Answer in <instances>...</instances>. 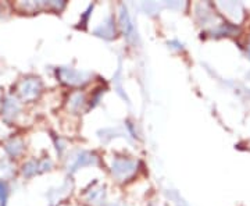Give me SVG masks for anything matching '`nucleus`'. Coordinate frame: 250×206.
<instances>
[{
	"label": "nucleus",
	"mask_w": 250,
	"mask_h": 206,
	"mask_svg": "<svg viewBox=\"0 0 250 206\" xmlns=\"http://www.w3.org/2000/svg\"><path fill=\"white\" fill-rule=\"evenodd\" d=\"M136 170V163L129 159H117L113 164V174L121 181L132 176Z\"/></svg>",
	"instance_id": "f257e3e1"
},
{
	"label": "nucleus",
	"mask_w": 250,
	"mask_h": 206,
	"mask_svg": "<svg viewBox=\"0 0 250 206\" xmlns=\"http://www.w3.org/2000/svg\"><path fill=\"white\" fill-rule=\"evenodd\" d=\"M41 91V82L35 78H29V80L22 81L20 84V88H18V92L20 95L24 99H34L38 96Z\"/></svg>",
	"instance_id": "f03ea898"
},
{
	"label": "nucleus",
	"mask_w": 250,
	"mask_h": 206,
	"mask_svg": "<svg viewBox=\"0 0 250 206\" xmlns=\"http://www.w3.org/2000/svg\"><path fill=\"white\" fill-rule=\"evenodd\" d=\"M85 103V98L81 92H77V93H72L71 99H70V108L72 110H78V109Z\"/></svg>",
	"instance_id": "7ed1b4c3"
},
{
	"label": "nucleus",
	"mask_w": 250,
	"mask_h": 206,
	"mask_svg": "<svg viewBox=\"0 0 250 206\" xmlns=\"http://www.w3.org/2000/svg\"><path fill=\"white\" fill-rule=\"evenodd\" d=\"M4 199H6V188H4V185L0 183V201L4 202Z\"/></svg>",
	"instance_id": "20e7f679"
},
{
	"label": "nucleus",
	"mask_w": 250,
	"mask_h": 206,
	"mask_svg": "<svg viewBox=\"0 0 250 206\" xmlns=\"http://www.w3.org/2000/svg\"><path fill=\"white\" fill-rule=\"evenodd\" d=\"M248 50H249V56H250V39H249V44H248Z\"/></svg>",
	"instance_id": "39448f33"
},
{
	"label": "nucleus",
	"mask_w": 250,
	"mask_h": 206,
	"mask_svg": "<svg viewBox=\"0 0 250 206\" xmlns=\"http://www.w3.org/2000/svg\"><path fill=\"white\" fill-rule=\"evenodd\" d=\"M116 206H121V205H116Z\"/></svg>",
	"instance_id": "423d86ee"
}]
</instances>
